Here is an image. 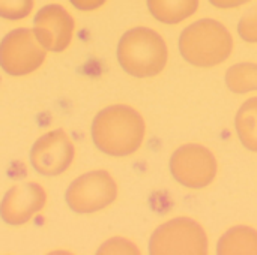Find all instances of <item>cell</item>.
I'll return each mask as SVG.
<instances>
[{
    "label": "cell",
    "instance_id": "8fae6325",
    "mask_svg": "<svg viewBox=\"0 0 257 255\" xmlns=\"http://www.w3.org/2000/svg\"><path fill=\"white\" fill-rule=\"evenodd\" d=\"M214 6L221 8V9H232V8H238L241 5L248 3L250 0H209Z\"/></svg>",
    "mask_w": 257,
    "mask_h": 255
},
{
    "label": "cell",
    "instance_id": "3957f363",
    "mask_svg": "<svg viewBox=\"0 0 257 255\" xmlns=\"http://www.w3.org/2000/svg\"><path fill=\"white\" fill-rule=\"evenodd\" d=\"M146 125L140 113L126 105L108 108L96 123L95 135L102 150L125 156L139 150L145 140Z\"/></svg>",
    "mask_w": 257,
    "mask_h": 255
},
{
    "label": "cell",
    "instance_id": "8992f818",
    "mask_svg": "<svg viewBox=\"0 0 257 255\" xmlns=\"http://www.w3.org/2000/svg\"><path fill=\"white\" fill-rule=\"evenodd\" d=\"M221 255H257V230L248 225H236L227 230L217 245Z\"/></svg>",
    "mask_w": 257,
    "mask_h": 255
},
{
    "label": "cell",
    "instance_id": "52a82bcc",
    "mask_svg": "<svg viewBox=\"0 0 257 255\" xmlns=\"http://www.w3.org/2000/svg\"><path fill=\"white\" fill-rule=\"evenodd\" d=\"M152 17L164 24H178L190 18L199 8V0H146Z\"/></svg>",
    "mask_w": 257,
    "mask_h": 255
},
{
    "label": "cell",
    "instance_id": "9c48e42d",
    "mask_svg": "<svg viewBox=\"0 0 257 255\" xmlns=\"http://www.w3.org/2000/svg\"><path fill=\"white\" fill-rule=\"evenodd\" d=\"M226 84L238 95L257 92V63L244 62L230 66L226 72Z\"/></svg>",
    "mask_w": 257,
    "mask_h": 255
},
{
    "label": "cell",
    "instance_id": "30bf717a",
    "mask_svg": "<svg viewBox=\"0 0 257 255\" xmlns=\"http://www.w3.org/2000/svg\"><path fill=\"white\" fill-rule=\"evenodd\" d=\"M238 32L245 42L257 44V6L241 18Z\"/></svg>",
    "mask_w": 257,
    "mask_h": 255
},
{
    "label": "cell",
    "instance_id": "5b68a950",
    "mask_svg": "<svg viewBox=\"0 0 257 255\" xmlns=\"http://www.w3.org/2000/svg\"><path fill=\"white\" fill-rule=\"evenodd\" d=\"M172 177L187 189H205L217 177L218 162L214 153L196 143L178 147L169 161Z\"/></svg>",
    "mask_w": 257,
    "mask_h": 255
},
{
    "label": "cell",
    "instance_id": "6da1fadb",
    "mask_svg": "<svg viewBox=\"0 0 257 255\" xmlns=\"http://www.w3.org/2000/svg\"><path fill=\"white\" fill-rule=\"evenodd\" d=\"M179 51L184 60L196 68H214L230 57L233 38L220 21L202 18L182 30Z\"/></svg>",
    "mask_w": 257,
    "mask_h": 255
},
{
    "label": "cell",
    "instance_id": "277c9868",
    "mask_svg": "<svg viewBox=\"0 0 257 255\" xmlns=\"http://www.w3.org/2000/svg\"><path fill=\"white\" fill-rule=\"evenodd\" d=\"M208 251L206 231L197 221L185 216L161 224L149 239V252L154 255H203Z\"/></svg>",
    "mask_w": 257,
    "mask_h": 255
},
{
    "label": "cell",
    "instance_id": "7a4b0ae2",
    "mask_svg": "<svg viewBox=\"0 0 257 255\" xmlns=\"http://www.w3.org/2000/svg\"><path fill=\"white\" fill-rule=\"evenodd\" d=\"M119 62L137 78H149L163 72L169 60L167 44L163 36L148 27L128 30L119 44Z\"/></svg>",
    "mask_w": 257,
    "mask_h": 255
},
{
    "label": "cell",
    "instance_id": "ba28073f",
    "mask_svg": "<svg viewBox=\"0 0 257 255\" xmlns=\"http://www.w3.org/2000/svg\"><path fill=\"white\" fill-rule=\"evenodd\" d=\"M235 128L241 144L257 153V96L241 105L235 117Z\"/></svg>",
    "mask_w": 257,
    "mask_h": 255
}]
</instances>
